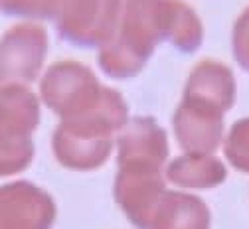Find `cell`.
Instances as JSON below:
<instances>
[{
	"label": "cell",
	"mask_w": 249,
	"mask_h": 229,
	"mask_svg": "<svg viewBox=\"0 0 249 229\" xmlns=\"http://www.w3.org/2000/svg\"><path fill=\"white\" fill-rule=\"evenodd\" d=\"M127 121H129V107L124 103V99L115 89L103 87L99 99L91 109H87L77 117L64 119L59 124H64L68 130L81 137L113 139V135H117L127 124Z\"/></svg>",
	"instance_id": "obj_10"
},
{
	"label": "cell",
	"mask_w": 249,
	"mask_h": 229,
	"mask_svg": "<svg viewBox=\"0 0 249 229\" xmlns=\"http://www.w3.org/2000/svg\"><path fill=\"white\" fill-rule=\"evenodd\" d=\"M224 152L235 170L249 174V117L233 123L224 139Z\"/></svg>",
	"instance_id": "obj_18"
},
{
	"label": "cell",
	"mask_w": 249,
	"mask_h": 229,
	"mask_svg": "<svg viewBox=\"0 0 249 229\" xmlns=\"http://www.w3.org/2000/svg\"><path fill=\"white\" fill-rule=\"evenodd\" d=\"M168 156L164 128L152 117L129 119L117 133V166L162 168Z\"/></svg>",
	"instance_id": "obj_7"
},
{
	"label": "cell",
	"mask_w": 249,
	"mask_h": 229,
	"mask_svg": "<svg viewBox=\"0 0 249 229\" xmlns=\"http://www.w3.org/2000/svg\"><path fill=\"white\" fill-rule=\"evenodd\" d=\"M40 124V101L26 83H2L0 137H32Z\"/></svg>",
	"instance_id": "obj_12"
},
{
	"label": "cell",
	"mask_w": 249,
	"mask_h": 229,
	"mask_svg": "<svg viewBox=\"0 0 249 229\" xmlns=\"http://www.w3.org/2000/svg\"><path fill=\"white\" fill-rule=\"evenodd\" d=\"M182 101L228 113L235 103V79L231 70L213 59L200 61L186 81Z\"/></svg>",
	"instance_id": "obj_9"
},
{
	"label": "cell",
	"mask_w": 249,
	"mask_h": 229,
	"mask_svg": "<svg viewBox=\"0 0 249 229\" xmlns=\"http://www.w3.org/2000/svg\"><path fill=\"white\" fill-rule=\"evenodd\" d=\"M166 172V180L174 186L194 188V190H208L220 186L228 170L220 158L213 154H198V152H184L182 156L174 158Z\"/></svg>",
	"instance_id": "obj_14"
},
{
	"label": "cell",
	"mask_w": 249,
	"mask_h": 229,
	"mask_svg": "<svg viewBox=\"0 0 249 229\" xmlns=\"http://www.w3.org/2000/svg\"><path fill=\"white\" fill-rule=\"evenodd\" d=\"M231 50L239 68L249 71V8H245L233 24L231 32Z\"/></svg>",
	"instance_id": "obj_20"
},
{
	"label": "cell",
	"mask_w": 249,
	"mask_h": 229,
	"mask_svg": "<svg viewBox=\"0 0 249 229\" xmlns=\"http://www.w3.org/2000/svg\"><path fill=\"white\" fill-rule=\"evenodd\" d=\"M124 0H61L57 34L77 48H101L119 32Z\"/></svg>",
	"instance_id": "obj_1"
},
{
	"label": "cell",
	"mask_w": 249,
	"mask_h": 229,
	"mask_svg": "<svg viewBox=\"0 0 249 229\" xmlns=\"http://www.w3.org/2000/svg\"><path fill=\"white\" fill-rule=\"evenodd\" d=\"M208 206L190 194L164 192L152 217L154 229H206L210 227Z\"/></svg>",
	"instance_id": "obj_13"
},
{
	"label": "cell",
	"mask_w": 249,
	"mask_h": 229,
	"mask_svg": "<svg viewBox=\"0 0 249 229\" xmlns=\"http://www.w3.org/2000/svg\"><path fill=\"white\" fill-rule=\"evenodd\" d=\"M168 16L170 0H124L117 34L150 59L154 48L166 42Z\"/></svg>",
	"instance_id": "obj_6"
},
{
	"label": "cell",
	"mask_w": 249,
	"mask_h": 229,
	"mask_svg": "<svg viewBox=\"0 0 249 229\" xmlns=\"http://www.w3.org/2000/svg\"><path fill=\"white\" fill-rule=\"evenodd\" d=\"M204 38L202 20L182 0H170V16H168V30L166 42L172 44L182 53H192L200 48Z\"/></svg>",
	"instance_id": "obj_16"
},
{
	"label": "cell",
	"mask_w": 249,
	"mask_h": 229,
	"mask_svg": "<svg viewBox=\"0 0 249 229\" xmlns=\"http://www.w3.org/2000/svg\"><path fill=\"white\" fill-rule=\"evenodd\" d=\"M224 115L206 105L182 101L172 119L178 146L184 152L213 154L224 141Z\"/></svg>",
	"instance_id": "obj_8"
},
{
	"label": "cell",
	"mask_w": 249,
	"mask_h": 229,
	"mask_svg": "<svg viewBox=\"0 0 249 229\" xmlns=\"http://www.w3.org/2000/svg\"><path fill=\"white\" fill-rule=\"evenodd\" d=\"M52 150L61 166L77 172H89L97 170L107 162L113 150V139L81 137L59 124L52 137Z\"/></svg>",
	"instance_id": "obj_11"
},
{
	"label": "cell",
	"mask_w": 249,
	"mask_h": 229,
	"mask_svg": "<svg viewBox=\"0 0 249 229\" xmlns=\"http://www.w3.org/2000/svg\"><path fill=\"white\" fill-rule=\"evenodd\" d=\"M61 0H0V8L6 16L28 20H55Z\"/></svg>",
	"instance_id": "obj_19"
},
{
	"label": "cell",
	"mask_w": 249,
	"mask_h": 229,
	"mask_svg": "<svg viewBox=\"0 0 249 229\" xmlns=\"http://www.w3.org/2000/svg\"><path fill=\"white\" fill-rule=\"evenodd\" d=\"M101 83L89 68L79 61L64 59L50 65L40 81L44 105L61 121L77 117L95 105L101 95Z\"/></svg>",
	"instance_id": "obj_2"
},
{
	"label": "cell",
	"mask_w": 249,
	"mask_h": 229,
	"mask_svg": "<svg viewBox=\"0 0 249 229\" xmlns=\"http://www.w3.org/2000/svg\"><path fill=\"white\" fill-rule=\"evenodd\" d=\"M146 61L148 57L144 53H141L129 42H124L119 34H115V38L103 44L97 55V63L101 71L113 79H129L139 75L141 70L146 65Z\"/></svg>",
	"instance_id": "obj_15"
},
{
	"label": "cell",
	"mask_w": 249,
	"mask_h": 229,
	"mask_svg": "<svg viewBox=\"0 0 249 229\" xmlns=\"http://www.w3.org/2000/svg\"><path fill=\"white\" fill-rule=\"evenodd\" d=\"M34 158L30 137H0V176H12L24 170Z\"/></svg>",
	"instance_id": "obj_17"
},
{
	"label": "cell",
	"mask_w": 249,
	"mask_h": 229,
	"mask_svg": "<svg viewBox=\"0 0 249 229\" xmlns=\"http://www.w3.org/2000/svg\"><path fill=\"white\" fill-rule=\"evenodd\" d=\"M166 172L154 166H119L113 195L123 213L137 227H150L166 192Z\"/></svg>",
	"instance_id": "obj_3"
},
{
	"label": "cell",
	"mask_w": 249,
	"mask_h": 229,
	"mask_svg": "<svg viewBox=\"0 0 249 229\" xmlns=\"http://www.w3.org/2000/svg\"><path fill=\"white\" fill-rule=\"evenodd\" d=\"M48 53V34L36 24H18L2 36L0 77L2 83H32Z\"/></svg>",
	"instance_id": "obj_4"
},
{
	"label": "cell",
	"mask_w": 249,
	"mask_h": 229,
	"mask_svg": "<svg viewBox=\"0 0 249 229\" xmlns=\"http://www.w3.org/2000/svg\"><path fill=\"white\" fill-rule=\"evenodd\" d=\"M55 219L52 195L30 182H12L0 188V227L46 229Z\"/></svg>",
	"instance_id": "obj_5"
}]
</instances>
